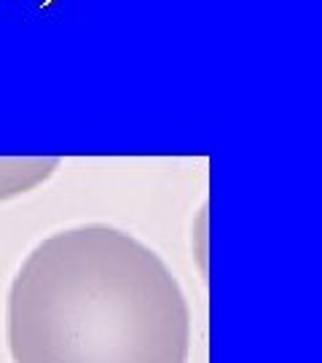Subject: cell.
Returning a JSON list of instances; mask_svg holds the SVG:
<instances>
[{"label":"cell","instance_id":"cell-2","mask_svg":"<svg viewBox=\"0 0 322 363\" xmlns=\"http://www.w3.org/2000/svg\"><path fill=\"white\" fill-rule=\"evenodd\" d=\"M52 3H54V0H40V9H49Z\"/></svg>","mask_w":322,"mask_h":363},{"label":"cell","instance_id":"cell-1","mask_svg":"<svg viewBox=\"0 0 322 363\" xmlns=\"http://www.w3.org/2000/svg\"><path fill=\"white\" fill-rule=\"evenodd\" d=\"M16 363H185L191 312L151 247L110 226L40 242L8 294Z\"/></svg>","mask_w":322,"mask_h":363}]
</instances>
